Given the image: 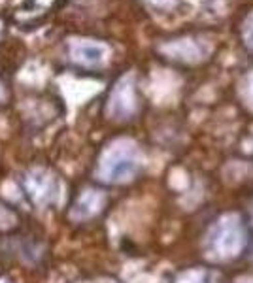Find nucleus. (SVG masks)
I'll return each mask as SVG.
<instances>
[{
	"mask_svg": "<svg viewBox=\"0 0 253 283\" xmlns=\"http://www.w3.org/2000/svg\"><path fill=\"white\" fill-rule=\"evenodd\" d=\"M246 231L238 215H225L212 227L206 240V251L213 260L232 259L244 249Z\"/></svg>",
	"mask_w": 253,
	"mask_h": 283,
	"instance_id": "f257e3e1",
	"label": "nucleus"
},
{
	"mask_svg": "<svg viewBox=\"0 0 253 283\" xmlns=\"http://www.w3.org/2000/svg\"><path fill=\"white\" fill-rule=\"evenodd\" d=\"M180 283H216V276L208 270H193L185 274Z\"/></svg>",
	"mask_w": 253,
	"mask_h": 283,
	"instance_id": "f03ea898",
	"label": "nucleus"
},
{
	"mask_svg": "<svg viewBox=\"0 0 253 283\" xmlns=\"http://www.w3.org/2000/svg\"><path fill=\"white\" fill-rule=\"evenodd\" d=\"M240 283H253V279H244V281H240Z\"/></svg>",
	"mask_w": 253,
	"mask_h": 283,
	"instance_id": "7ed1b4c3",
	"label": "nucleus"
}]
</instances>
